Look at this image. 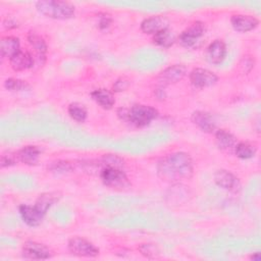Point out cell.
Returning a JSON list of instances; mask_svg holds the SVG:
<instances>
[{"mask_svg":"<svg viewBox=\"0 0 261 261\" xmlns=\"http://www.w3.org/2000/svg\"><path fill=\"white\" fill-rule=\"evenodd\" d=\"M59 199V195L56 192H50V193H44L39 196L35 203V207L42 212L44 215L48 211V209Z\"/></svg>","mask_w":261,"mask_h":261,"instance_id":"44dd1931","label":"cell"},{"mask_svg":"<svg viewBox=\"0 0 261 261\" xmlns=\"http://www.w3.org/2000/svg\"><path fill=\"white\" fill-rule=\"evenodd\" d=\"M67 111H68L69 116L79 122L85 121L87 118V115H88L86 107L77 102L69 104Z\"/></svg>","mask_w":261,"mask_h":261,"instance_id":"d4e9b609","label":"cell"},{"mask_svg":"<svg viewBox=\"0 0 261 261\" xmlns=\"http://www.w3.org/2000/svg\"><path fill=\"white\" fill-rule=\"evenodd\" d=\"M230 23L237 32L247 33L256 29L259 24V20L252 15L234 14L230 17Z\"/></svg>","mask_w":261,"mask_h":261,"instance_id":"7c38bea8","label":"cell"},{"mask_svg":"<svg viewBox=\"0 0 261 261\" xmlns=\"http://www.w3.org/2000/svg\"><path fill=\"white\" fill-rule=\"evenodd\" d=\"M214 181L215 184L230 192H238L241 189L240 179L230 171L225 169H218L214 173Z\"/></svg>","mask_w":261,"mask_h":261,"instance_id":"9c48e42d","label":"cell"},{"mask_svg":"<svg viewBox=\"0 0 261 261\" xmlns=\"http://www.w3.org/2000/svg\"><path fill=\"white\" fill-rule=\"evenodd\" d=\"M217 80V75L213 71L206 68L197 67L190 72V82L195 88L198 89L211 87L216 84Z\"/></svg>","mask_w":261,"mask_h":261,"instance_id":"52a82bcc","label":"cell"},{"mask_svg":"<svg viewBox=\"0 0 261 261\" xmlns=\"http://www.w3.org/2000/svg\"><path fill=\"white\" fill-rule=\"evenodd\" d=\"M140 250H141V252H142L143 255H145L146 257H149V258H150V255H151V254L154 255V257H155L156 254H158V251L156 250V247H155L154 245H150V244L142 245V246L140 247Z\"/></svg>","mask_w":261,"mask_h":261,"instance_id":"f1b7e54d","label":"cell"},{"mask_svg":"<svg viewBox=\"0 0 261 261\" xmlns=\"http://www.w3.org/2000/svg\"><path fill=\"white\" fill-rule=\"evenodd\" d=\"M67 247L71 254L80 257H96L99 255V249L93 243L81 237L71 238Z\"/></svg>","mask_w":261,"mask_h":261,"instance_id":"5b68a950","label":"cell"},{"mask_svg":"<svg viewBox=\"0 0 261 261\" xmlns=\"http://www.w3.org/2000/svg\"><path fill=\"white\" fill-rule=\"evenodd\" d=\"M191 120L194 124H196L201 130L205 133H212L215 130L216 123L212 115L206 111L197 110L192 113Z\"/></svg>","mask_w":261,"mask_h":261,"instance_id":"4fadbf2b","label":"cell"},{"mask_svg":"<svg viewBox=\"0 0 261 261\" xmlns=\"http://www.w3.org/2000/svg\"><path fill=\"white\" fill-rule=\"evenodd\" d=\"M4 87L9 91H23L27 89H30V86L28 83L17 80V79H7L4 82Z\"/></svg>","mask_w":261,"mask_h":261,"instance_id":"484cf974","label":"cell"},{"mask_svg":"<svg viewBox=\"0 0 261 261\" xmlns=\"http://www.w3.org/2000/svg\"><path fill=\"white\" fill-rule=\"evenodd\" d=\"M22 256L27 259L33 260H45L52 257V252L48 247L43 244L29 241L23 244Z\"/></svg>","mask_w":261,"mask_h":261,"instance_id":"ba28073f","label":"cell"},{"mask_svg":"<svg viewBox=\"0 0 261 261\" xmlns=\"http://www.w3.org/2000/svg\"><path fill=\"white\" fill-rule=\"evenodd\" d=\"M129 81L126 77H119L114 84H113V91L114 92H121L128 88Z\"/></svg>","mask_w":261,"mask_h":261,"instance_id":"83f0119b","label":"cell"},{"mask_svg":"<svg viewBox=\"0 0 261 261\" xmlns=\"http://www.w3.org/2000/svg\"><path fill=\"white\" fill-rule=\"evenodd\" d=\"M52 170L54 171H66V170H69L70 169V166L67 162H56L52 165L51 167Z\"/></svg>","mask_w":261,"mask_h":261,"instance_id":"4dcf8cb0","label":"cell"},{"mask_svg":"<svg viewBox=\"0 0 261 261\" xmlns=\"http://www.w3.org/2000/svg\"><path fill=\"white\" fill-rule=\"evenodd\" d=\"M91 96L96 103H98L104 109H110L115 103V99L112 93L106 89H97L91 93Z\"/></svg>","mask_w":261,"mask_h":261,"instance_id":"d6986e66","label":"cell"},{"mask_svg":"<svg viewBox=\"0 0 261 261\" xmlns=\"http://www.w3.org/2000/svg\"><path fill=\"white\" fill-rule=\"evenodd\" d=\"M36 8L41 14L55 19H67L74 14V6L67 1H38L36 3Z\"/></svg>","mask_w":261,"mask_h":261,"instance_id":"3957f363","label":"cell"},{"mask_svg":"<svg viewBox=\"0 0 261 261\" xmlns=\"http://www.w3.org/2000/svg\"><path fill=\"white\" fill-rule=\"evenodd\" d=\"M157 173L161 179L170 182L190 179L194 173L193 160L185 152L169 154L158 162Z\"/></svg>","mask_w":261,"mask_h":261,"instance_id":"6da1fadb","label":"cell"},{"mask_svg":"<svg viewBox=\"0 0 261 261\" xmlns=\"http://www.w3.org/2000/svg\"><path fill=\"white\" fill-rule=\"evenodd\" d=\"M215 141L217 147L221 150L231 149L236 146L237 143L236 137L226 129H218L215 133Z\"/></svg>","mask_w":261,"mask_h":261,"instance_id":"ffe728a7","label":"cell"},{"mask_svg":"<svg viewBox=\"0 0 261 261\" xmlns=\"http://www.w3.org/2000/svg\"><path fill=\"white\" fill-rule=\"evenodd\" d=\"M187 68L182 64H173L166 67L163 71L160 72L158 81L163 85H171L179 82L186 75Z\"/></svg>","mask_w":261,"mask_h":261,"instance_id":"30bf717a","label":"cell"},{"mask_svg":"<svg viewBox=\"0 0 261 261\" xmlns=\"http://www.w3.org/2000/svg\"><path fill=\"white\" fill-rule=\"evenodd\" d=\"M168 19L165 16L162 15H155L148 18H145L141 22V30L145 34H153L160 32L161 30H164L168 28Z\"/></svg>","mask_w":261,"mask_h":261,"instance_id":"5bb4252c","label":"cell"},{"mask_svg":"<svg viewBox=\"0 0 261 261\" xmlns=\"http://www.w3.org/2000/svg\"><path fill=\"white\" fill-rule=\"evenodd\" d=\"M110 23H111V18H110L108 15H103V16H101L100 21H99V27H100V29H106V28L109 27Z\"/></svg>","mask_w":261,"mask_h":261,"instance_id":"1f68e13d","label":"cell"},{"mask_svg":"<svg viewBox=\"0 0 261 261\" xmlns=\"http://www.w3.org/2000/svg\"><path fill=\"white\" fill-rule=\"evenodd\" d=\"M251 259L254 261H259L260 260V254L259 253H255L254 255L251 256Z\"/></svg>","mask_w":261,"mask_h":261,"instance_id":"d6a6232c","label":"cell"},{"mask_svg":"<svg viewBox=\"0 0 261 261\" xmlns=\"http://www.w3.org/2000/svg\"><path fill=\"white\" fill-rule=\"evenodd\" d=\"M117 114L121 119L126 120L136 126L143 127L148 125L158 116V111L149 105L135 104L128 109L119 108Z\"/></svg>","mask_w":261,"mask_h":261,"instance_id":"7a4b0ae2","label":"cell"},{"mask_svg":"<svg viewBox=\"0 0 261 261\" xmlns=\"http://www.w3.org/2000/svg\"><path fill=\"white\" fill-rule=\"evenodd\" d=\"M207 59L213 64H220L226 56V45L222 40H214L207 48Z\"/></svg>","mask_w":261,"mask_h":261,"instance_id":"9a60e30c","label":"cell"},{"mask_svg":"<svg viewBox=\"0 0 261 261\" xmlns=\"http://www.w3.org/2000/svg\"><path fill=\"white\" fill-rule=\"evenodd\" d=\"M17 158L20 162L27 165H35L38 163L41 156V150L39 147L34 145H28L21 148L17 153Z\"/></svg>","mask_w":261,"mask_h":261,"instance_id":"e0dca14e","label":"cell"},{"mask_svg":"<svg viewBox=\"0 0 261 261\" xmlns=\"http://www.w3.org/2000/svg\"><path fill=\"white\" fill-rule=\"evenodd\" d=\"M20 217L22 219V221L32 227L38 226L39 224H41L43 218H44V214L42 212H40L35 205L31 206V205H27V204H22L19 206L18 208Z\"/></svg>","mask_w":261,"mask_h":261,"instance_id":"8fae6325","label":"cell"},{"mask_svg":"<svg viewBox=\"0 0 261 261\" xmlns=\"http://www.w3.org/2000/svg\"><path fill=\"white\" fill-rule=\"evenodd\" d=\"M206 31L205 24L202 21H195L188 29H186L178 37L181 46L192 48L197 45L200 39L204 36Z\"/></svg>","mask_w":261,"mask_h":261,"instance_id":"8992f818","label":"cell"},{"mask_svg":"<svg viewBox=\"0 0 261 261\" xmlns=\"http://www.w3.org/2000/svg\"><path fill=\"white\" fill-rule=\"evenodd\" d=\"M28 41L29 43L32 45V47L35 49L37 55H38V59H45V55L47 52V45L46 42L44 41V39L42 37H40L38 34L31 32L28 35Z\"/></svg>","mask_w":261,"mask_h":261,"instance_id":"603a6c76","label":"cell"},{"mask_svg":"<svg viewBox=\"0 0 261 261\" xmlns=\"http://www.w3.org/2000/svg\"><path fill=\"white\" fill-rule=\"evenodd\" d=\"M175 35L174 33L169 30L168 28L161 30L160 32L156 33L153 37V41L156 45L163 47V48H169L171 47L175 42Z\"/></svg>","mask_w":261,"mask_h":261,"instance_id":"7402d4cb","label":"cell"},{"mask_svg":"<svg viewBox=\"0 0 261 261\" xmlns=\"http://www.w3.org/2000/svg\"><path fill=\"white\" fill-rule=\"evenodd\" d=\"M18 158L17 155H11V154H3L1 157V167L11 166L14 165L17 162Z\"/></svg>","mask_w":261,"mask_h":261,"instance_id":"4316f807","label":"cell"},{"mask_svg":"<svg viewBox=\"0 0 261 261\" xmlns=\"http://www.w3.org/2000/svg\"><path fill=\"white\" fill-rule=\"evenodd\" d=\"M257 148L249 142H240L234 146V153L241 159H250L255 156Z\"/></svg>","mask_w":261,"mask_h":261,"instance_id":"cb8c5ba5","label":"cell"},{"mask_svg":"<svg viewBox=\"0 0 261 261\" xmlns=\"http://www.w3.org/2000/svg\"><path fill=\"white\" fill-rule=\"evenodd\" d=\"M9 62L13 70L21 71L31 68L34 65L35 59L30 52L19 50L16 54L9 58Z\"/></svg>","mask_w":261,"mask_h":261,"instance_id":"2e32d148","label":"cell"},{"mask_svg":"<svg viewBox=\"0 0 261 261\" xmlns=\"http://www.w3.org/2000/svg\"><path fill=\"white\" fill-rule=\"evenodd\" d=\"M19 40L13 36L3 37L0 41V51L2 57L11 58L19 51Z\"/></svg>","mask_w":261,"mask_h":261,"instance_id":"ac0fdd59","label":"cell"},{"mask_svg":"<svg viewBox=\"0 0 261 261\" xmlns=\"http://www.w3.org/2000/svg\"><path fill=\"white\" fill-rule=\"evenodd\" d=\"M240 65L244 72H249L254 66V60L250 56H246L242 59Z\"/></svg>","mask_w":261,"mask_h":261,"instance_id":"f546056e","label":"cell"},{"mask_svg":"<svg viewBox=\"0 0 261 261\" xmlns=\"http://www.w3.org/2000/svg\"><path fill=\"white\" fill-rule=\"evenodd\" d=\"M103 184L112 189H125L129 186L127 176L122 168L113 166H104L100 172Z\"/></svg>","mask_w":261,"mask_h":261,"instance_id":"277c9868","label":"cell"}]
</instances>
